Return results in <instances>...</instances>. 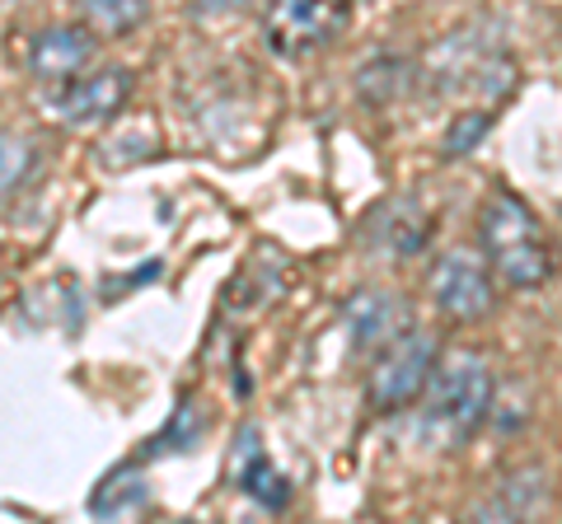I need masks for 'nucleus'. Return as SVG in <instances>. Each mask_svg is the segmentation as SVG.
<instances>
[{
	"label": "nucleus",
	"mask_w": 562,
	"mask_h": 524,
	"mask_svg": "<svg viewBox=\"0 0 562 524\" xmlns=\"http://www.w3.org/2000/svg\"><path fill=\"white\" fill-rule=\"evenodd\" d=\"M422 412H417V441L427 449H460L469 435L487 422L492 412V371L479 352H450L436 356L427 384H422Z\"/></svg>",
	"instance_id": "obj_1"
},
{
	"label": "nucleus",
	"mask_w": 562,
	"mask_h": 524,
	"mask_svg": "<svg viewBox=\"0 0 562 524\" xmlns=\"http://www.w3.org/2000/svg\"><path fill=\"white\" fill-rule=\"evenodd\" d=\"M431 80L446 94H479L483 103L506 99L516 90V61L502 47V24L473 20L464 29H454L431 52Z\"/></svg>",
	"instance_id": "obj_2"
},
{
	"label": "nucleus",
	"mask_w": 562,
	"mask_h": 524,
	"mask_svg": "<svg viewBox=\"0 0 562 524\" xmlns=\"http://www.w3.org/2000/svg\"><path fill=\"white\" fill-rule=\"evenodd\" d=\"M479 239H483V253L492 262V272L516 291L543 286V276L553 272L549 243H543L535 212L525 206V197H516V192H506V187L492 192V197L483 202Z\"/></svg>",
	"instance_id": "obj_3"
},
{
	"label": "nucleus",
	"mask_w": 562,
	"mask_h": 524,
	"mask_svg": "<svg viewBox=\"0 0 562 524\" xmlns=\"http://www.w3.org/2000/svg\"><path fill=\"white\" fill-rule=\"evenodd\" d=\"M351 10H357V0H268L262 33H268V47L277 57L301 61L342 38Z\"/></svg>",
	"instance_id": "obj_4"
},
{
	"label": "nucleus",
	"mask_w": 562,
	"mask_h": 524,
	"mask_svg": "<svg viewBox=\"0 0 562 524\" xmlns=\"http://www.w3.org/2000/svg\"><path fill=\"white\" fill-rule=\"evenodd\" d=\"M436 356H441L436 338L427 333V328L408 323L390 346H380L375 371H371V379H366V403H371L375 412L408 408L413 398L422 394V384H427Z\"/></svg>",
	"instance_id": "obj_5"
},
{
	"label": "nucleus",
	"mask_w": 562,
	"mask_h": 524,
	"mask_svg": "<svg viewBox=\"0 0 562 524\" xmlns=\"http://www.w3.org/2000/svg\"><path fill=\"white\" fill-rule=\"evenodd\" d=\"M127 94H132L127 66H90L76 80L57 84L47 103L66 127H103V122H113L122 113Z\"/></svg>",
	"instance_id": "obj_6"
},
{
	"label": "nucleus",
	"mask_w": 562,
	"mask_h": 524,
	"mask_svg": "<svg viewBox=\"0 0 562 524\" xmlns=\"http://www.w3.org/2000/svg\"><path fill=\"white\" fill-rule=\"evenodd\" d=\"M431 300L441 314H450L454 323H479L483 314H492L497 295H492V276L473 253L450 249L446 258H436L431 267Z\"/></svg>",
	"instance_id": "obj_7"
},
{
	"label": "nucleus",
	"mask_w": 562,
	"mask_h": 524,
	"mask_svg": "<svg viewBox=\"0 0 562 524\" xmlns=\"http://www.w3.org/2000/svg\"><path fill=\"white\" fill-rule=\"evenodd\" d=\"M408 323H413V305L394 291H357L342 305V333L357 356H371L380 346H390Z\"/></svg>",
	"instance_id": "obj_8"
},
{
	"label": "nucleus",
	"mask_w": 562,
	"mask_h": 524,
	"mask_svg": "<svg viewBox=\"0 0 562 524\" xmlns=\"http://www.w3.org/2000/svg\"><path fill=\"white\" fill-rule=\"evenodd\" d=\"M94 52H99V38L85 24L43 29L38 38L29 43V71H33V80H43V84L57 90V84L76 80L80 71H90Z\"/></svg>",
	"instance_id": "obj_9"
},
{
	"label": "nucleus",
	"mask_w": 562,
	"mask_h": 524,
	"mask_svg": "<svg viewBox=\"0 0 562 524\" xmlns=\"http://www.w3.org/2000/svg\"><path fill=\"white\" fill-rule=\"evenodd\" d=\"M427 235H431V220L422 212V202H413V197H394L366 216V243H371L380 258H413V253H422Z\"/></svg>",
	"instance_id": "obj_10"
},
{
	"label": "nucleus",
	"mask_w": 562,
	"mask_h": 524,
	"mask_svg": "<svg viewBox=\"0 0 562 524\" xmlns=\"http://www.w3.org/2000/svg\"><path fill=\"white\" fill-rule=\"evenodd\" d=\"M235 459H239V492L249 497V501H258L262 511H281V505L291 501V482H286V474L268 459V449H262V441H258V431L254 426H244L239 431V449H235Z\"/></svg>",
	"instance_id": "obj_11"
},
{
	"label": "nucleus",
	"mask_w": 562,
	"mask_h": 524,
	"mask_svg": "<svg viewBox=\"0 0 562 524\" xmlns=\"http://www.w3.org/2000/svg\"><path fill=\"white\" fill-rule=\"evenodd\" d=\"M150 505V487H146V474H140L136 464H122L113 468L109 478L94 487L90 497V511L103 515V520H122V515H136Z\"/></svg>",
	"instance_id": "obj_12"
},
{
	"label": "nucleus",
	"mask_w": 562,
	"mask_h": 524,
	"mask_svg": "<svg viewBox=\"0 0 562 524\" xmlns=\"http://www.w3.org/2000/svg\"><path fill=\"white\" fill-rule=\"evenodd\" d=\"M413 61L408 57H394V52H380L357 71V94L366 103H375V109H390L394 99H403L413 90Z\"/></svg>",
	"instance_id": "obj_13"
},
{
	"label": "nucleus",
	"mask_w": 562,
	"mask_h": 524,
	"mask_svg": "<svg viewBox=\"0 0 562 524\" xmlns=\"http://www.w3.org/2000/svg\"><path fill=\"white\" fill-rule=\"evenodd\" d=\"M76 10L94 38H132L150 20V0H76Z\"/></svg>",
	"instance_id": "obj_14"
},
{
	"label": "nucleus",
	"mask_w": 562,
	"mask_h": 524,
	"mask_svg": "<svg viewBox=\"0 0 562 524\" xmlns=\"http://www.w3.org/2000/svg\"><path fill=\"white\" fill-rule=\"evenodd\" d=\"M549 501V482H539V474H516L512 482L497 487V497H487L479 505L483 520H530Z\"/></svg>",
	"instance_id": "obj_15"
},
{
	"label": "nucleus",
	"mask_w": 562,
	"mask_h": 524,
	"mask_svg": "<svg viewBox=\"0 0 562 524\" xmlns=\"http://www.w3.org/2000/svg\"><path fill=\"white\" fill-rule=\"evenodd\" d=\"M33 164H38V150H33L29 136H20V132H0V202L14 197V192L29 183Z\"/></svg>",
	"instance_id": "obj_16"
},
{
	"label": "nucleus",
	"mask_w": 562,
	"mask_h": 524,
	"mask_svg": "<svg viewBox=\"0 0 562 524\" xmlns=\"http://www.w3.org/2000/svg\"><path fill=\"white\" fill-rule=\"evenodd\" d=\"M202 431H206V417H202V408L192 403V398H183L179 408H173V422L155 435L150 441V449L146 454H169V449H192L202 441Z\"/></svg>",
	"instance_id": "obj_17"
},
{
	"label": "nucleus",
	"mask_w": 562,
	"mask_h": 524,
	"mask_svg": "<svg viewBox=\"0 0 562 524\" xmlns=\"http://www.w3.org/2000/svg\"><path fill=\"white\" fill-rule=\"evenodd\" d=\"M487 127H492V109L460 113V117H454V127L446 132V155H450V160H454V155H469L487 136Z\"/></svg>",
	"instance_id": "obj_18"
},
{
	"label": "nucleus",
	"mask_w": 562,
	"mask_h": 524,
	"mask_svg": "<svg viewBox=\"0 0 562 524\" xmlns=\"http://www.w3.org/2000/svg\"><path fill=\"white\" fill-rule=\"evenodd\" d=\"M254 0H198V20H235Z\"/></svg>",
	"instance_id": "obj_19"
}]
</instances>
